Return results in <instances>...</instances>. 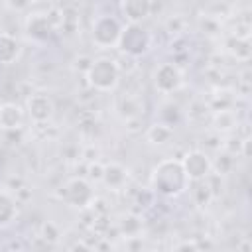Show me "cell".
Masks as SVG:
<instances>
[{"mask_svg":"<svg viewBox=\"0 0 252 252\" xmlns=\"http://www.w3.org/2000/svg\"><path fill=\"white\" fill-rule=\"evenodd\" d=\"M152 81H154V87H156L158 93L171 94V93H175L183 87V71L179 69L177 63L163 61L154 69Z\"/></svg>","mask_w":252,"mask_h":252,"instance_id":"cell-6","label":"cell"},{"mask_svg":"<svg viewBox=\"0 0 252 252\" xmlns=\"http://www.w3.org/2000/svg\"><path fill=\"white\" fill-rule=\"evenodd\" d=\"M146 140L152 144V146H165L173 140V128L163 124V122H154L148 126L146 130Z\"/></svg>","mask_w":252,"mask_h":252,"instance_id":"cell-15","label":"cell"},{"mask_svg":"<svg viewBox=\"0 0 252 252\" xmlns=\"http://www.w3.org/2000/svg\"><path fill=\"white\" fill-rule=\"evenodd\" d=\"M213 126H215L217 132H222V134L234 130L236 128V116H234V112L228 110V108L215 110V114H213Z\"/></svg>","mask_w":252,"mask_h":252,"instance_id":"cell-18","label":"cell"},{"mask_svg":"<svg viewBox=\"0 0 252 252\" xmlns=\"http://www.w3.org/2000/svg\"><path fill=\"white\" fill-rule=\"evenodd\" d=\"M0 33H2V30H0Z\"/></svg>","mask_w":252,"mask_h":252,"instance_id":"cell-20","label":"cell"},{"mask_svg":"<svg viewBox=\"0 0 252 252\" xmlns=\"http://www.w3.org/2000/svg\"><path fill=\"white\" fill-rule=\"evenodd\" d=\"M116 47L128 57H142L152 47V33L142 24H124Z\"/></svg>","mask_w":252,"mask_h":252,"instance_id":"cell-3","label":"cell"},{"mask_svg":"<svg viewBox=\"0 0 252 252\" xmlns=\"http://www.w3.org/2000/svg\"><path fill=\"white\" fill-rule=\"evenodd\" d=\"M179 161L189 181H201L213 171V161L203 150H191Z\"/></svg>","mask_w":252,"mask_h":252,"instance_id":"cell-7","label":"cell"},{"mask_svg":"<svg viewBox=\"0 0 252 252\" xmlns=\"http://www.w3.org/2000/svg\"><path fill=\"white\" fill-rule=\"evenodd\" d=\"M150 183H152L154 195H161V197H179L191 185V181L187 179V175L183 171L181 161L175 158L161 159L152 169Z\"/></svg>","mask_w":252,"mask_h":252,"instance_id":"cell-1","label":"cell"},{"mask_svg":"<svg viewBox=\"0 0 252 252\" xmlns=\"http://www.w3.org/2000/svg\"><path fill=\"white\" fill-rule=\"evenodd\" d=\"M24 108L16 102L0 104V130H22Z\"/></svg>","mask_w":252,"mask_h":252,"instance_id":"cell-12","label":"cell"},{"mask_svg":"<svg viewBox=\"0 0 252 252\" xmlns=\"http://www.w3.org/2000/svg\"><path fill=\"white\" fill-rule=\"evenodd\" d=\"M226 47H228V53L236 61H248L250 59V37L230 35V39L226 41Z\"/></svg>","mask_w":252,"mask_h":252,"instance_id":"cell-17","label":"cell"},{"mask_svg":"<svg viewBox=\"0 0 252 252\" xmlns=\"http://www.w3.org/2000/svg\"><path fill=\"white\" fill-rule=\"evenodd\" d=\"M116 112L126 122L136 120V118H140V114H144V100L140 96H136V94L124 93V94H120L116 98Z\"/></svg>","mask_w":252,"mask_h":252,"instance_id":"cell-11","label":"cell"},{"mask_svg":"<svg viewBox=\"0 0 252 252\" xmlns=\"http://www.w3.org/2000/svg\"><path fill=\"white\" fill-rule=\"evenodd\" d=\"M22 53V45L20 41L8 33V32H2L0 33V65H12L18 61Z\"/></svg>","mask_w":252,"mask_h":252,"instance_id":"cell-13","label":"cell"},{"mask_svg":"<svg viewBox=\"0 0 252 252\" xmlns=\"http://www.w3.org/2000/svg\"><path fill=\"white\" fill-rule=\"evenodd\" d=\"M18 217V203L8 191H0V228L10 226Z\"/></svg>","mask_w":252,"mask_h":252,"instance_id":"cell-16","label":"cell"},{"mask_svg":"<svg viewBox=\"0 0 252 252\" xmlns=\"http://www.w3.org/2000/svg\"><path fill=\"white\" fill-rule=\"evenodd\" d=\"M100 179L104 181L106 187H110V189H120V187L128 181V169L122 167L120 163H108V165L102 167V177H100Z\"/></svg>","mask_w":252,"mask_h":252,"instance_id":"cell-14","label":"cell"},{"mask_svg":"<svg viewBox=\"0 0 252 252\" xmlns=\"http://www.w3.org/2000/svg\"><path fill=\"white\" fill-rule=\"evenodd\" d=\"M55 32V24L49 14H33L26 20V33L33 41H47Z\"/></svg>","mask_w":252,"mask_h":252,"instance_id":"cell-9","label":"cell"},{"mask_svg":"<svg viewBox=\"0 0 252 252\" xmlns=\"http://www.w3.org/2000/svg\"><path fill=\"white\" fill-rule=\"evenodd\" d=\"M154 8V0H120V14L128 24H142Z\"/></svg>","mask_w":252,"mask_h":252,"instance_id":"cell-10","label":"cell"},{"mask_svg":"<svg viewBox=\"0 0 252 252\" xmlns=\"http://www.w3.org/2000/svg\"><path fill=\"white\" fill-rule=\"evenodd\" d=\"M85 79L94 91L112 93L120 83V65L112 57H94L85 71Z\"/></svg>","mask_w":252,"mask_h":252,"instance_id":"cell-2","label":"cell"},{"mask_svg":"<svg viewBox=\"0 0 252 252\" xmlns=\"http://www.w3.org/2000/svg\"><path fill=\"white\" fill-rule=\"evenodd\" d=\"M53 110H55L53 100H51V96L45 94V93H33V94H30L28 100H26V112H28V116H30L35 124L47 122V120L53 116Z\"/></svg>","mask_w":252,"mask_h":252,"instance_id":"cell-8","label":"cell"},{"mask_svg":"<svg viewBox=\"0 0 252 252\" xmlns=\"http://www.w3.org/2000/svg\"><path fill=\"white\" fill-rule=\"evenodd\" d=\"M6 6L12 12H26L32 6V0H6Z\"/></svg>","mask_w":252,"mask_h":252,"instance_id":"cell-19","label":"cell"},{"mask_svg":"<svg viewBox=\"0 0 252 252\" xmlns=\"http://www.w3.org/2000/svg\"><path fill=\"white\" fill-rule=\"evenodd\" d=\"M59 199L65 201L69 207L85 209L94 201L93 185L83 177H71L59 187Z\"/></svg>","mask_w":252,"mask_h":252,"instance_id":"cell-5","label":"cell"},{"mask_svg":"<svg viewBox=\"0 0 252 252\" xmlns=\"http://www.w3.org/2000/svg\"><path fill=\"white\" fill-rule=\"evenodd\" d=\"M122 20L118 16H112V14H100L93 20V26H91V39L94 45L102 47V49H108V47H116L118 39H120V33H122Z\"/></svg>","mask_w":252,"mask_h":252,"instance_id":"cell-4","label":"cell"},{"mask_svg":"<svg viewBox=\"0 0 252 252\" xmlns=\"http://www.w3.org/2000/svg\"><path fill=\"white\" fill-rule=\"evenodd\" d=\"M0 104H2V102H0Z\"/></svg>","mask_w":252,"mask_h":252,"instance_id":"cell-21","label":"cell"}]
</instances>
